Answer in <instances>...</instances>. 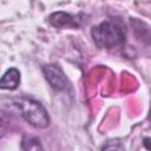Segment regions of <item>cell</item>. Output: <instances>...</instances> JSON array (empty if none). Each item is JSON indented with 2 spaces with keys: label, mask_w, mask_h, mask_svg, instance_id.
Listing matches in <instances>:
<instances>
[{
  "label": "cell",
  "mask_w": 151,
  "mask_h": 151,
  "mask_svg": "<svg viewBox=\"0 0 151 151\" xmlns=\"http://www.w3.org/2000/svg\"><path fill=\"white\" fill-rule=\"evenodd\" d=\"M91 37L98 48H114L126 40V27L118 20H105L91 28Z\"/></svg>",
  "instance_id": "cell-1"
},
{
  "label": "cell",
  "mask_w": 151,
  "mask_h": 151,
  "mask_svg": "<svg viewBox=\"0 0 151 151\" xmlns=\"http://www.w3.org/2000/svg\"><path fill=\"white\" fill-rule=\"evenodd\" d=\"M21 117L37 129H46L50 125V116L45 106L35 99L28 97H19L13 100Z\"/></svg>",
  "instance_id": "cell-2"
},
{
  "label": "cell",
  "mask_w": 151,
  "mask_h": 151,
  "mask_svg": "<svg viewBox=\"0 0 151 151\" xmlns=\"http://www.w3.org/2000/svg\"><path fill=\"white\" fill-rule=\"evenodd\" d=\"M41 71L44 73L45 79L47 80V83L54 91L61 92V91L68 90L71 84H70L67 77L65 76V73L63 72V70L58 65H55V64L44 65L41 67Z\"/></svg>",
  "instance_id": "cell-3"
},
{
  "label": "cell",
  "mask_w": 151,
  "mask_h": 151,
  "mask_svg": "<svg viewBox=\"0 0 151 151\" xmlns=\"http://www.w3.org/2000/svg\"><path fill=\"white\" fill-rule=\"evenodd\" d=\"M85 15L83 13L71 14L67 12L58 11L48 15V22L55 28H79L84 22Z\"/></svg>",
  "instance_id": "cell-4"
},
{
  "label": "cell",
  "mask_w": 151,
  "mask_h": 151,
  "mask_svg": "<svg viewBox=\"0 0 151 151\" xmlns=\"http://www.w3.org/2000/svg\"><path fill=\"white\" fill-rule=\"evenodd\" d=\"M130 24L136 39L145 45H151V27L137 18H130Z\"/></svg>",
  "instance_id": "cell-5"
},
{
  "label": "cell",
  "mask_w": 151,
  "mask_h": 151,
  "mask_svg": "<svg viewBox=\"0 0 151 151\" xmlns=\"http://www.w3.org/2000/svg\"><path fill=\"white\" fill-rule=\"evenodd\" d=\"M20 85V71L15 67L8 68L0 80L1 90H15Z\"/></svg>",
  "instance_id": "cell-6"
},
{
  "label": "cell",
  "mask_w": 151,
  "mask_h": 151,
  "mask_svg": "<svg viewBox=\"0 0 151 151\" xmlns=\"http://www.w3.org/2000/svg\"><path fill=\"white\" fill-rule=\"evenodd\" d=\"M21 151H44V149L37 137H24L21 140Z\"/></svg>",
  "instance_id": "cell-7"
},
{
  "label": "cell",
  "mask_w": 151,
  "mask_h": 151,
  "mask_svg": "<svg viewBox=\"0 0 151 151\" xmlns=\"http://www.w3.org/2000/svg\"><path fill=\"white\" fill-rule=\"evenodd\" d=\"M101 151H125V147L122 142L114 139V140H107L105 145L101 147Z\"/></svg>",
  "instance_id": "cell-8"
}]
</instances>
